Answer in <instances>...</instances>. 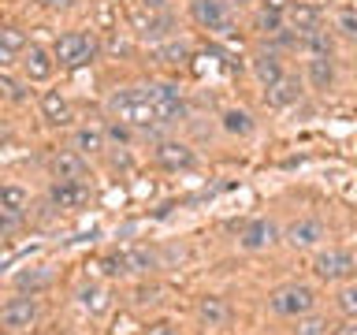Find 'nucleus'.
<instances>
[{"instance_id":"obj_1","label":"nucleus","mask_w":357,"mask_h":335,"mask_svg":"<svg viewBox=\"0 0 357 335\" xmlns=\"http://www.w3.org/2000/svg\"><path fill=\"white\" fill-rule=\"evenodd\" d=\"M108 112L119 123H127V127L153 131V127H167V123L186 119V100L178 94V86H167V82L127 86L108 97Z\"/></svg>"},{"instance_id":"obj_2","label":"nucleus","mask_w":357,"mask_h":335,"mask_svg":"<svg viewBox=\"0 0 357 335\" xmlns=\"http://www.w3.org/2000/svg\"><path fill=\"white\" fill-rule=\"evenodd\" d=\"M312 306H317V295H312V287L305 283H287V287H275L272 295H268V309L275 313V317H309Z\"/></svg>"},{"instance_id":"obj_3","label":"nucleus","mask_w":357,"mask_h":335,"mask_svg":"<svg viewBox=\"0 0 357 335\" xmlns=\"http://www.w3.org/2000/svg\"><path fill=\"white\" fill-rule=\"evenodd\" d=\"M56 64L67 67V71H78V67H89L97 60V41L89 38L82 30H71V34H60V41H56Z\"/></svg>"},{"instance_id":"obj_4","label":"nucleus","mask_w":357,"mask_h":335,"mask_svg":"<svg viewBox=\"0 0 357 335\" xmlns=\"http://www.w3.org/2000/svg\"><path fill=\"white\" fill-rule=\"evenodd\" d=\"M49 201L56 209H86L89 201H93V186L86 183V179H56V183L49 186Z\"/></svg>"},{"instance_id":"obj_5","label":"nucleus","mask_w":357,"mask_h":335,"mask_svg":"<svg viewBox=\"0 0 357 335\" xmlns=\"http://www.w3.org/2000/svg\"><path fill=\"white\" fill-rule=\"evenodd\" d=\"M41 317V306H38V298L33 295H22V298H11L0 306V324H4L8 332H26L33 328Z\"/></svg>"},{"instance_id":"obj_6","label":"nucleus","mask_w":357,"mask_h":335,"mask_svg":"<svg viewBox=\"0 0 357 335\" xmlns=\"http://www.w3.org/2000/svg\"><path fill=\"white\" fill-rule=\"evenodd\" d=\"M312 272H317L320 279H328V283H342V279H354L357 257L350 250H328V253H320L317 261H312Z\"/></svg>"},{"instance_id":"obj_7","label":"nucleus","mask_w":357,"mask_h":335,"mask_svg":"<svg viewBox=\"0 0 357 335\" xmlns=\"http://www.w3.org/2000/svg\"><path fill=\"white\" fill-rule=\"evenodd\" d=\"M283 239H287V246H294V250H312V246H320L328 239V228H324L320 216H301L283 231Z\"/></svg>"},{"instance_id":"obj_8","label":"nucleus","mask_w":357,"mask_h":335,"mask_svg":"<svg viewBox=\"0 0 357 335\" xmlns=\"http://www.w3.org/2000/svg\"><path fill=\"white\" fill-rule=\"evenodd\" d=\"M190 11L205 30L212 34H231V8L227 0H190Z\"/></svg>"},{"instance_id":"obj_9","label":"nucleus","mask_w":357,"mask_h":335,"mask_svg":"<svg viewBox=\"0 0 357 335\" xmlns=\"http://www.w3.org/2000/svg\"><path fill=\"white\" fill-rule=\"evenodd\" d=\"M279 239V228L272 220H250V223H242V231H238V246L242 250H264V246H272Z\"/></svg>"},{"instance_id":"obj_10","label":"nucleus","mask_w":357,"mask_h":335,"mask_svg":"<svg viewBox=\"0 0 357 335\" xmlns=\"http://www.w3.org/2000/svg\"><path fill=\"white\" fill-rule=\"evenodd\" d=\"M56 67V56L45 49V45H26V52H22V71H26L30 82H45V78L52 75Z\"/></svg>"},{"instance_id":"obj_11","label":"nucleus","mask_w":357,"mask_h":335,"mask_svg":"<svg viewBox=\"0 0 357 335\" xmlns=\"http://www.w3.org/2000/svg\"><path fill=\"white\" fill-rule=\"evenodd\" d=\"M156 164L167 168V172H186V168L197 164V156L183 142H164V145H156Z\"/></svg>"},{"instance_id":"obj_12","label":"nucleus","mask_w":357,"mask_h":335,"mask_svg":"<svg viewBox=\"0 0 357 335\" xmlns=\"http://www.w3.org/2000/svg\"><path fill=\"white\" fill-rule=\"evenodd\" d=\"M41 116H45V123H52V127H71L75 112H71V105H67V97L60 94V89H45Z\"/></svg>"},{"instance_id":"obj_13","label":"nucleus","mask_w":357,"mask_h":335,"mask_svg":"<svg viewBox=\"0 0 357 335\" xmlns=\"http://www.w3.org/2000/svg\"><path fill=\"white\" fill-rule=\"evenodd\" d=\"M264 94H268V105H272V108H287V105H298L305 89H301V78H294V75H283L275 86H268Z\"/></svg>"},{"instance_id":"obj_14","label":"nucleus","mask_w":357,"mask_h":335,"mask_svg":"<svg viewBox=\"0 0 357 335\" xmlns=\"http://www.w3.org/2000/svg\"><path fill=\"white\" fill-rule=\"evenodd\" d=\"M134 27H138V34L145 41H160V38H167V30L175 27V19H172V11H149V15L134 19Z\"/></svg>"},{"instance_id":"obj_15","label":"nucleus","mask_w":357,"mask_h":335,"mask_svg":"<svg viewBox=\"0 0 357 335\" xmlns=\"http://www.w3.org/2000/svg\"><path fill=\"white\" fill-rule=\"evenodd\" d=\"M253 75L261 78V86H264V89H268V86H275L279 78L287 75V71H283V60H279V52H275V49L257 52V56H253Z\"/></svg>"},{"instance_id":"obj_16","label":"nucleus","mask_w":357,"mask_h":335,"mask_svg":"<svg viewBox=\"0 0 357 335\" xmlns=\"http://www.w3.org/2000/svg\"><path fill=\"white\" fill-rule=\"evenodd\" d=\"M197 317L208 324V328H223V324L231 320V306H227V298H220V295H205L197 302Z\"/></svg>"},{"instance_id":"obj_17","label":"nucleus","mask_w":357,"mask_h":335,"mask_svg":"<svg viewBox=\"0 0 357 335\" xmlns=\"http://www.w3.org/2000/svg\"><path fill=\"white\" fill-rule=\"evenodd\" d=\"M52 175L56 179H86V156L78 153V149L56 153L52 156Z\"/></svg>"},{"instance_id":"obj_18","label":"nucleus","mask_w":357,"mask_h":335,"mask_svg":"<svg viewBox=\"0 0 357 335\" xmlns=\"http://www.w3.org/2000/svg\"><path fill=\"white\" fill-rule=\"evenodd\" d=\"M298 45H301V49H309L312 56H331V52H335V38H331L324 27L301 30V34H298Z\"/></svg>"},{"instance_id":"obj_19","label":"nucleus","mask_w":357,"mask_h":335,"mask_svg":"<svg viewBox=\"0 0 357 335\" xmlns=\"http://www.w3.org/2000/svg\"><path fill=\"white\" fill-rule=\"evenodd\" d=\"M15 287L22 290V295H38V290H45V287H52V268H22V272H15Z\"/></svg>"},{"instance_id":"obj_20","label":"nucleus","mask_w":357,"mask_h":335,"mask_svg":"<svg viewBox=\"0 0 357 335\" xmlns=\"http://www.w3.org/2000/svg\"><path fill=\"white\" fill-rule=\"evenodd\" d=\"M287 22H290V30H312V27H320V8H312V4H290L287 8Z\"/></svg>"},{"instance_id":"obj_21","label":"nucleus","mask_w":357,"mask_h":335,"mask_svg":"<svg viewBox=\"0 0 357 335\" xmlns=\"http://www.w3.org/2000/svg\"><path fill=\"white\" fill-rule=\"evenodd\" d=\"M305 75H309V82L317 86V89H328L335 82V64H331V56H312L309 67H305Z\"/></svg>"},{"instance_id":"obj_22","label":"nucleus","mask_w":357,"mask_h":335,"mask_svg":"<svg viewBox=\"0 0 357 335\" xmlns=\"http://www.w3.org/2000/svg\"><path fill=\"white\" fill-rule=\"evenodd\" d=\"M105 142H108V134L100 131V127H78L75 131V149L82 153V156L100 153V149H105Z\"/></svg>"},{"instance_id":"obj_23","label":"nucleus","mask_w":357,"mask_h":335,"mask_svg":"<svg viewBox=\"0 0 357 335\" xmlns=\"http://www.w3.org/2000/svg\"><path fill=\"white\" fill-rule=\"evenodd\" d=\"M123 253H127L130 276H145V272H153V268H156V253L149 250V246H130V250H123Z\"/></svg>"},{"instance_id":"obj_24","label":"nucleus","mask_w":357,"mask_h":335,"mask_svg":"<svg viewBox=\"0 0 357 335\" xmlns=\"http://www.w3.org/2000/svg\"><path fill=\"white\" fill-rule=\"evenodd\" d=\"M220 119H223V131H227V134H238V138L253 134V127H257L253 116H250V112H242V108H227Z\"/></svg>"},{"instance_id":"obj_25","label":"nucleus","mask_w":357,"mask_h":335,"mask_svg":"<svg viewBox=\"0 0 357 335\" xmlns=\"http://www.w3.org/2000/svg\"><path fill=\"white\" fill-rule=\"evenodd\" d=\"M26 205H30V194L22 186H15V183L0 186V209L4 212H26Z\"/></svg>"},{"instance_id":"obj_26","label":"nucleus","mask_w":357,"mask_h":335,"mask_svg":"<svg viewBox=\"0 0 357 335\" xmlns=\"http://www.w3.org/2000/svg\"><path fill=\"white\" fill-rule=\"evenodd\" d=\"M78 306H82L86 313H93V317H100V313L108 309V295L100 287H82L78 290Z\"/></svg>"},{"instance_id":"obj_27","label":"nucleus","mask_w":357,"mask_h":335,"mask_svg":"<svg viewBox=\"0 0 357 335\" xmlns=\"http://www.w3.org/2000/svg\"><path fill=\"white\" fill-rule=\"evenodd\" d=\"M156 60H164V64H186L190 60V45L186 41H167L156 49Z\"/></svg>"},{"instance_id":"obj_28","label":"nucleus","mask_w":357,"mask_h":335,"mask_svg":"<svg viewBox=\"0 0 357 335\" xmlns=\"http://www.w3.org/2000/svg\"><path fill=\"white\" fill-rule=\"evenodd\" d=\"M294 335H331V324L324 320V317H298V328H294Z\"/></svg>"},{"instance_id":"obj_29","label":"nucleus","mask_w":357,"mask_h":335,"mask_svg":"<svg viewBox=\"0 0 357 335\" xmlns=\"http://www.w3.org/2000/svg\"><path fill=\"white\" fill-rule=\"evenodd\" d=\"M0 45L4 49H11V52H26V34H22L19 27H0Z\"/></svg>"},{"instance_id":"obj_30","label":"nucleus","mask_w":357,"mask_h":335,"mask_svg":"<svg viewBox=\"0 0 357 335\" xmlns=\"http://www.w3.org/2000/svg\"><path fill=\"white\" fill-rule=\"evenodd\" d=\"M335 306H339L342 317H357V283L342 287V290H339V298H335Z\"/></svg>"},{"instance_id":"obj_31","label":"nucleus","mask_w":357,"mask_h":335,"mask_svg":"<svg viewBox=\"0 0 357 335\" xmlns=\"http://www.w3.org/2000/svg\"><path fill=\"white\" fill-rule=\"evenodd\" d=\"M22 216H26V212H4V209H0V239L19 234L22 231Z\"/></svg>"},{"instance_id":"obj_32","label":"nucleus","mask_w":357,"mask_h":335,"mask_svg":"<svg viewBox=\"0 0 357 335\" xmlns=\"http://www.w3.org/2000/svg\"><path fill=\"white\" fill-rule=\"evenodd\" d=\"M335 27H339L350 41H357V11L354 8H342L339 15H335Z\"/></svg>"},{"instance_id":"obj_33","label":"nucleus","mask_w":357,"mask_h":335,"mask_svg":"<svg viewBox=\"0 0 357 335\" xmlns=\"http://www.w3.org/2000/svg\"><path fill=\"white\" fill-rule=\"evenodd\" d=\"M100 268H105L108 276H130V268H127V253H108L105 261H100Z\"/></svg>"},{"instance_id":"obj_34","label":"nucleus","mask_w":357,"mask_h":335,"mask_svg":"<svg viewBox=\"0 0 357 335\" xmlns=\"http://www.w3.org/2000/svg\"><path fill=\"white\" fill-rule=\"evenodd\" d=\"M279 27H283V11H261V15H257V30H264V34H275Z\"/></svg>"},{"instance_id":"obj_35","label":"nucleus","mask_w":357,"mask_h":335,"mask_svg":"<svg viewBox=\"0 0 357 335\" xmlns=\"http://www.w3.org/2000/svg\"><path fill=\"white\" fill-rule=\"evenodd\" d=\"M0 89H4L11 100H26V89H22L19 82H11V78H4V75H0Z\"/></svg>"},{"instance_id":"obj_36","label":"nucleus","mask_w":357,"mask_h":335,"mask_svg":"<svg viewBox=\"0 0 357 335\" xmlns=\"http://www.w3.org/2000/svg\"><path fill=\"white\" fill-rule=\"evenodd\" d=\"M105 134H108V138L112 142H130V127H127V123H112V127H105Z\"/></svg>"},{"instance_id":"obj_37","label":"nucleus","mask_w":357,"mask_h":335,"mask_svg":"<svg viewBox=\"0 0 357 335\" xmlns=\"http://www.w3.org/2000/svg\"><path fill=\"white\" fill-rule=\"evenodd\" d=\"M145 335H178L172 324H149V328H145Z\"/></svg>"},{"instance_id":"obj_38","label":"nucleus","mask_w":357,"mask_h":335,"mask_svg":"<svg viewBox=\"0 0 357 335\" xmlns=\"http://www.w3.org/2000/svg\"><path fill=\"white\" fill-rule=\"evenodd\" d=\"M38 4H41V8H52V11H67L75 0H38Z\"/></svg>"},{"instance_id":"obj_39","label":"nucleus","mask_w":357,"mask_h":335,"mask_svg":"<svg viewBox=\"0 0 357 335\" xmlns=\"http://www.w3.org/2000/svg\"><path fill=\"white\" fill-rule=\"evenodd\" d=\"M264 8H268V11H283V15H287L290 0H264Z\"/></svg>"},{"instance_id":"obj_40","label":"nucleus","mask_w":357,"mask_h":335,"mask_svg":"<svg viewBox=\"0 0 357 335\" xmlns=\"http://www.w3.org/2000/svg\"><path fill=\"white\" fill-rule=\"evenodd\" d=\"M8 64H15V52H11V49H4V45H0V67H8Z\"/></svg>"},{"instance_id":"obj_41","label":"nucleus","mask_w":357,"mask_h":335,"mask_svg":"<svg viewBox=\"0 0 357 335\" xmlns=\"http://www.w3.org/2000/svg\"><path fill=\"white\" fill-rule=\"evenodd\" d=\"M142 4L149 8V11H164V8H167V0H142Z\"/></svg>"},{"instance_id":"obj_42","label":"nucleus","mask_w":357,"mask_h":335,"mask_svg":"<svg viewBox=\"0 0 357 335\" xmlns=\"http://www.w3.org/2000/svg\"><path fill=\"white\" fill-rule=\"evenodd\" d=\"M339 335H357V324H350V328H342Z\"/></svg>"},{"instance_id":"obj_43","label":"nucleus","mask_w":357,"mask_h":335,"mask_svg":"<svg viewBox=\"0 0 357 335\" xmlns=\"http://www.w3.org/2000/svg\"><path fill=\"white\" fill-rule=\"evenodd\" d=\"M227 4H250V0H227Z\"/></svg>"},{"instance_id":"obj_44","label":"nucleus","mask_w":357,"mask_h":335,"mask_svg":"<svg viewBox=\"0 0 357 335\" xmlns=\"http://www.w3.org/2000/svg\"><path fill=\"white\" fill-rule=\"evenodd\" d=\"M0 335H4V332H0Z\"/></svg>"}]
</instances>
